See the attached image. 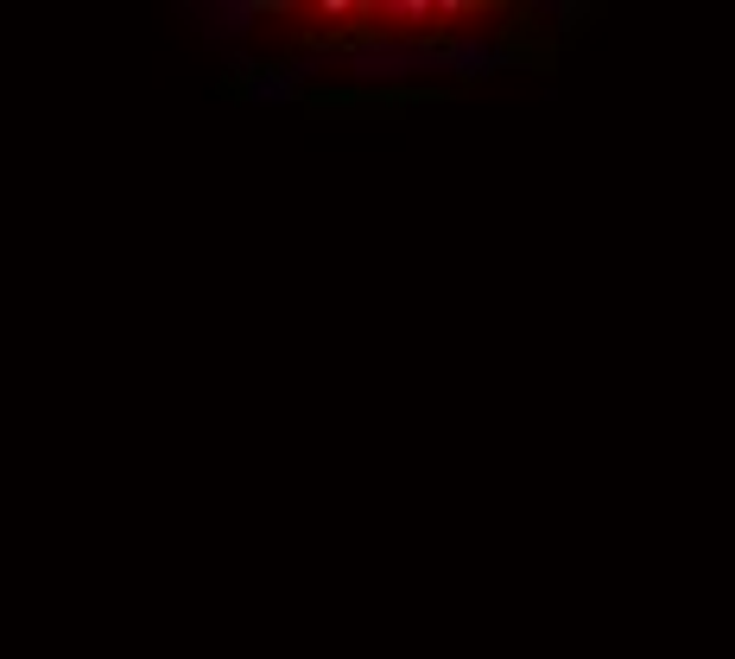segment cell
<instances>
[{"instance_id": "6da1fadb", "label": "cell", "mask_w": 735, "mask_h": 659, "mask_svg": "<svg viewBox=\"0 0 735 659\" xmlns=\"http://www.w3.org/2000/svg\"><path fill=\"white\" fill-rule=\"evenodd\" d=\"M507 51L495 45V39H482V32H456V39H444V71L451 76H488L501 71Z\"/></svg>"}]
</instances>
